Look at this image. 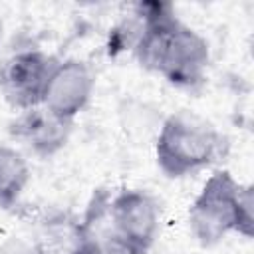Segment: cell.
<instances>
[{"label":"cell","instance_id":"obj_1","mask_svg":"<svg viewBox=\"0 0 254 254\" xmlns=\"http://www.w3.org/2000/svg\"><path fill=\"white\" fill-rule=\"evenodd\" d=\"M133 54L141 67L181 89H196L206 81L210 46L169 4L143 6Z\"/></svg>","mask_w":254,"mask_h":254},{"label":"cell","instance_id":"obj_2","mask_svg":"<svg viewBox=\"0 0 254 254\" xmlns=\"http://www.w3.org/2000/svg\"><path fill=\"white\" fill-rule=\"evenodd\" d=\"M189 230L204 246H216L228 234L246 240L254 234V194L252 185L234 179L226 169L214 171L189 206Z\"/></svg>","mask_w":254,"mask_h":254},{"label":"cell","instance_id":"obj_3","mask_svg":"<svg viewBox=\"0 0 254 254\" xmlns=\"http://www.w3.org/2000/svg\"><path fill=\"white\" fill-rule=\"evenodd\" d=\"M226 149L224 135L208 119L177 111L165 117L155 139V161L169 179H183L212 167Z\"/></svg>","mask_w":254,"mask_h":254},{"label":"cell","instance_id":"obj_4","mask_svg":"<svg viewBox=\"0 0 254 254\" xmlns=\"http://www.w3.org/2000/svg\"><path fill=\"white\" fill-rule=\"evenodd\" d=\"M109 228L133 248L149 254L161 230V204L145 189L125 187L105 204Z\"/></svg>","mask_w":254,"mask_h":254},{"label":"cell","instance_id":"obj_5","mask_svg":"<svg viewBox=\"0 0 254 254\" xmlns=\"http://www.w3.org/2000/svg\"><path fill=\"white\" fill-rule=\"evenodd\" d=\"M56 58L38 48H24L8 56L0 65V91L18 111L42 105Z\"/></svg>","mask_w":254,"mask_h":254},{"label":"cell","instance_id":"obj_6","mask_svg":"<svg viewBox=\"0 0 254 254\" xmlns=\"http://www.w3.org/2000/svg\"><path fill=\"white\" fill-rule=\"evenodd\" d=\"M95 91V73L91 65L79 58L56 60L48 85L44 89L42 107L62 121L73 123L89 105Z\"/></svg>","mask_w":254,"mask_h":254},{"label":"cell","instance_id":"obj_7","mask_svg":"<svg viewBox=\"0 0 254 254\" xmlns=\"http://www.w3.org/2000/svg\"><path fill=\"white\" fill-rule=\"evenodd\" d=\"M71 127L73 123L62 121L38 105L26 111H18V117L10 125V133L34 155L50 159L67 145Z\"/></svg>","mask_w":254,"mask_h":254},{"label":"cell","instance_id":"obj_8","mask_svg":"<svg viewBox=\"0 0 254 254\" xmlns=\"http://www.w3.org/2000/svg\"><path fill=\"white\" fill-rule=\"evenodd\" d=\"M32 181V169L24 153L12 145H0V208L18 204Z\"/></svg>","mask_w":254,"mask_h":254},{"label":"cell","instance_id":"obj_9","mask_svg":"<svg viewBox=\"0 0 254 254\" xmlns=\"http://www.w3.org/2000/svg\"><path fill=\"white\" fill-rule=\"evenodd\" d=\"M73 254H145L131 244H127L123 238H119L107 224V228L93 230L85 224H81V238Z\"/></svg>","mask_w":254,"mask_h":254},{"label":"cell","instance_id":"obj_10","mask_svg":"<svg viewBox=\"0 0 254 254\" xmlns=\"http://www.w3.org/2000/svg\"><path fill=\"white\" fill-rule=\"evenodd\" d=\"M0 254H48L40 238L14 234L0 242Z\"/></svg>","mask_w":254,"mask_h":254},{"label":"cell","instance_id":"obj_11","mask_svg":"<svg viewBox=\"0 0 254 254\" xmlns=\"http://www.w3.org/2000/svg\"><path fill=\"white\" fill-rule=\"evenodd\" d=\"M0 44H2V22H0Z\"/></svg>","mask_w":254,"mask_h":254}]
</instances>
